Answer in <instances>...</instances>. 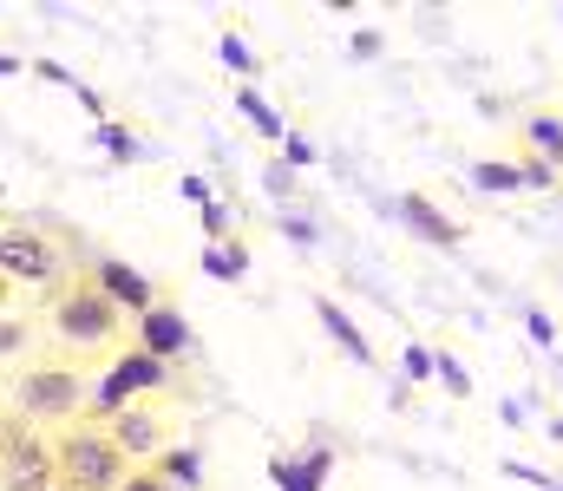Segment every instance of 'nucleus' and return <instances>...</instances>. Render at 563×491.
Masks as SVG:
<instances>
[{"mask_svg":"<svg viewBox=\"0 0 563 491\" xmlns=\"http://www.w3.org/2000/svg\"><path fill=\"white\" fill-rule=\"evenodd\" d=\"M13 406L20 420H79L92 406V387L73 373V360H33L13 373Z\"/></svg>","mask_w":563,"mask_h":491,"instance_id":"7ed1b4c3","label":"nucleus"},{"mask_svg":"<svg viewBox=\"0 0 563 491\" xmlns=\"http://www.w3.org/2000/svg\"><path fill=\"white\" fill-rule=\"evenodd\" d=\"M157 479L177 486V491H197L203 486V459H197L190 446H164V453H157Z\"/></svg>","mask_w":563,"mask_h":491,"instance_id":"ddd939ff","label":"nucleus"},{"mask_svg":"<svg viewBox=\"0 0 563 491\" xmlns=\"http://www.w3.org/2000/svg\"><path fill=\"white\" fill-rule=\"evenodd\" d=\"M99 138H106V145H112V152H119V158H132V152H139V145H132V132H119V125H106V132H99Z\"/></svg>","mask_w":563,"mask_h":491,"instance_id":"412c9836","label":"nucleus"},{"mask_svg":"<svg viewBox=\"0 0 563 491\" xmlns=\"http://www.w3.org/2000/svg\"><path fill=\"white\" fill-rule=\"evenodd\" d=\"M407 373H413V380H432V354H426V347H407Z\"/></svg>","mask_w":563,"mask_h":491,"instance_id":"aec40b11","label":"nucleus"},{"mask_svg":"<svg viewBox=\"0 0 563 491\" xmlns=\"http://www.w3.org/2000/svg\"><path fill=\"white\" fill-rule=\"evenodd\" d=\"M203 230L223 236V230H230V210H223V203H203Z\"/></svg>","mask_w":563,"mask_h":491,"instance_id":"4be33fe9","label":"nucleus"},{"mask_svg":"<svg viewBox=\"0 0 563 491\" xmlns=\"http://www.w3.org/2000/svg\"><path fill=\"white\" fill-rule=\"evenodd\" d=\"M472 177H478V190H525L518 183V164H478Z\"/></svg>","mask_w":563,"mask_h":491,"instance_id":"dca6fc26","label":"nucleus"},{"mask_svg":"<svg viewBox=\"0 0 563 491\" xmlns=\"http://www.w3.org/2000/svg\"><path fill=\"white\" fill-rule=\"evenodd\" d=\"M400 216L420 230L426 243H439V249H459V223H445V210H439L426 190H407V197H400Z\"/></svg>","mask_w":563,"mask_h":491,"instance_id":"9d476101","label":"nucleus"},{"mask_svg":"<svg viewBox=\"0 0 563 491\" xmlns=\"http://www.w3.org/2000/svg\"><path fill=\"white\" fill-rule=\"evenodd\" d=\"M0 276L13 289H59L66 282V249L33 223H0Z\"/></svg>","mask_w":563,"mask_h":491,"instance_id":"20e7f679","label":"nucleus"},{"mask_svg":"<svg viewBox=\"0 0 563 491\" xmlns=\"http://www.w3.org/2000/svg\"><path fill=\"white\" fill-rule=\"evenodd\" d=\"M119 491H170V486L157 479V466H132V472H125V486H119Z\"/></svg>","mask_w":563,"mask_h":491,"instance_id":"6ab92c4d","label":"nucleus"},{"mask_svg":"<svg viewBox=\"0 0 563 491\" xmlns=\"http://www.w3.org/2000/svg\"><path fill=\"white\" fill-rule=\"evenodd\" d=\"M328 472H334V453H328V446H308V459H276L282 491H321Z\"/></svg>","mask_w":563,"mask_h":491,"instance_id":"9b49d317","label":"nucleus"},{"mask_svg":"<svg viewBox=\"0 0 563 491\" xmlns=\"http://www.w3.org/2000/svg\"><path fill=\"white\" fill-rule=\"evenodd\" d=\"M53 491H66V486H53Z\"/></svg>","mask_w":563,"mask_h":491,"instance_id":"393cba45","label":"nucleus"},{"mask_svg":"<svg viewBox=\"0 0 563 491\" xmlns=\"http://www.w3.org/2000/svg\"><path fill=\"white\" fill-rule=\"evenodd\" d=\"M139 347L151 354V360H164V367H170V360L190 347V327H184L177 309H164V302H157L151 315H139Z\"/></svg>","mask_w":563,"mask_h":491,"instance_id":"6e6552de","label":"nucleus"},{"mask_svg":"<svg viewBox=\"0 0 563 491\" xmlns=\"http://www.w3.org/2000/svg\"><path fill=\"white\" fill-rule=\"evenodd\" d=\"M7 302H13V282H7V276H0V309H7Z\"/></svg>","mask_w":563,"mask_h":491,"instance_id":"b1692460","label":"nucleus"},{"mask_svg":"<svg viewBox=\"0 0 563 491\" xmlns=\"http://www.w3.org/2000/svg\"><path fill=\"white\" fill-rule=\"evenodd\" d=\"M157 387H170V367H164V360H151L144 347H125V354L106 367V380L92 387V406L112 420L119 406H139V393H157Z\"/></svg>","mask_w":563,"mask_h":491,"instance_id":"39448f33","label":"nucleus"},{"mask_svg":"<svg viewBox=\"0 0 563 491\" xmlns=\"http://www.w3.org/2000/svg\"><path fill=\"white\" fill-rule=\"evenodd\" d=\"M314 315H321V327H328V334H334V341L361 360V367H374V347H367V334L354 327V315H347V309H334L328 295H314Z\"/></svg>","mask_w":563,"mask_h":491,"instance_id":"f8f14e48","label":"nucleus"},{"mask_svg":"<svg viewBox=\"0 0 563 491\" xmlns=\"http://www.w3.org/2000/svg\"><path fill=\"white\" fill-rule=\"evenodd\" d=\"M203 263H210V276H223V282H236V276H243V263H250V249H243V243H230V249H210Z\"/></svg>","mask_w":563,"mask_h":491,"instance_id":"2eb2a0df","label":"nucleus"},{"mask_svg":"<svg viewBox=\"0 0 563 491\" xmlns=\"http://www.w3.org/2000/svg\"><path fill=\"white\" fill-rule=\"evenodd\" d=\"M92 282H99V289H106L119 309H132V315H151V309H157L151 282H144L132 263H119V256H112V263H92Z\"/></svg>","mask_w":563,"mask_h":491,"instance_id":"1a4fd4ad","label":"nucleus"},{"mask_svg":"<svg viewBox=\"0 0 563 491\" xmlns=\"http://www.w3.org/2000/svg\"><path fill=\"white\" fill-rule=\"evenodd\" d=\"M53 466H59L66 491H119L125 472H132V459L112 446V433L106 426H79V420L53 439Z\"/></svg>","mask_w":563,"mask_h":491,"instance_id":"f257e3e1","label":"nucleus"},{"mask_svg":"<svg viewBox=\"0 0 563 491\" xmlns=\"http://www.w3.org/2000/svg\"><path fill=\"white\" fill-rule=\"evenodd\" d=\"M518 183H531V190H551V183H558V170H551L544 158H525V164H518Z\"/></svg>","mask_w":563,"mask_h":491,"instance_id":"a211bd4d","label":"nucleus"},{"mask_svg":"<svg viewBox=\"0 0 563 491\" xmlns=\"http://www.w3.org/2000/svg\"><path fill=\"white\" fill-rule=\"evenodd\" d=\"M525 138H531V158H544L551 170L563 164V119H551V112H538V119L525 125Z\"/></svg>","mask_w":563,"mask_h":491,"instance_id":"4468645a","label":"nucleus"},{"mask_svg":"<svg viewBox=\"0 0 563 491\" xmlns=\"http://www.w3.org/2000/svg\"><path fill=\"white\" fill-rule=\"evenodd\" d=\"M13 347H26V327H20V322H0V354H13Z\"/></svg>","mask_w":563,"mask_h":491,"instance_id":"5701e85b","label":"nucleus"},{"mask_svg":"<svg viewBox=\"0 0 563 491\" xmlns=\"http://www.w3.org/2000/svg\"><path fill=\"white\" fill-rule=\"evenodd\" d=\"M236 112H250V125H256V132H269V138H282L276 112H269V105H263V99H256V92H236Z\"/></svg>","mask_w":563,"mask_h":491,"instance_id":"f3484780","label":"nucleus"},{"mask_svg":"<svg viewBox=\"0 0 563 491\" xmlns=\"http://www.w3.org/2000/svg\"><path fill=\"white\" fill-rule=\"evenodd\" d=\"M119 327H125V309H119L92 276H79L73 289H59V295H53V334H59V347H73V354L112 347V341H119Z\"/></svg>","mask_w":563,"mask_h":491,"instance_id":"f03ea898","label":"nucleus"},{"mask_svg":"<svg viewBox=\"0 0 563 491\" xmlns=\"http://www.w3.org/2000/svg\"><path fill=\"white\" fill-rule=\"evenodd\" d=\"M106 433H112V446L139 466V459H157L164 446H170V426H164V413H151V406H119L112 420H106Z\"/></svg>","mask_w":563,"mask_h":491,"instance_id":"423d86ee","label":"nucleus"},{"mask_svg":"<svg viewBox=\"0 0 563 491\" xmlns=\"http://www.w3.org/2000/svg\"><path fill=\"white\" fill-rule=\"evenodd\" d=\"M53 486H59V466H53V446L40 433L0 459V491H53Z\"/></svg>","mask_w":563,"mask_h":491,"instance_id":"0eeeda50","label":"nucleus"}]
</instances>
